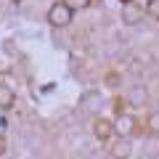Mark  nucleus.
Segmentation results:
<instances>
[{"label":"nucleus","instance_id":"obj_1","mask_svg":"<svg viewBox=\"0 0 159 159\" xmlns=\"http://www.w3.org/2000/svg\"><path fill=\"white\" fill-rule=\"evenodd\" d=\"M48 21L53 24V27H66L69 21H72V8L66 6V3H53L51 11H48Z\"/></svg>","mask_w":159,"mask_h":159},{"label":"nucleus","instance_id":"obj_2","mask_svg":"<svg viewBox=\"0 0 159 159\" xmlns=\"http://www.w3.org/2000/svg\"><path fill=\"white\" fill-rule=\"evenodd\" d=\"M127 98H130V103H135V106H143V103L148 101V90L143 85H133L130 93H127Z\"/></svg>","mask_w":159,"mask_h":159},{"label":"nucleus","instance_id":"obj_3","mask_svg":"<svg viewBox=\"0 0 159 159\" xmlns=\"http://www.w3.org/2000/svg\"><path fill=\"white\" fill-rule=\"evenodd\" d=\"M114 133H117L119 138H127V135L133 133V119L125 117V114H122V117H117V122H114Z\"/></svg>","mask_w":159,"mask_h":159},{"label":"nucleus","instance_id":"obj_4","mask_svg":"<svg viewBox=\"0 0 159 159\" xmlns=\"http://www.w3.org/2000/svg\"><path fill=\"white\" fill-rule=\"evenodd\" d=\"M130 154H133V143H127V141L111 143V157H114V159H127Z\"/></svg>","mask_w":159,"mask_h":159},{"label":"nucleus","instance_id":"obj_5","mask_svg":"<svg viewBox=\"0 0 159 159\" xmlns=\"http://www.w3.org/2000/svg\"><path fill=\"white\" fill-rule=\"evenodd\" d=\"M82 109L85 111H98L101 109V96L98 93H85L82 96Z\"/></svg>","mask_w":159,"mask_h":159},{"label":"nucleus","instance_id":"obj_6","mask_svg":"<svg viewBox=\"0 0 159 159\" xmlns=\"http://www.w3.org/2000/svg\"><path fill=\"white\" fill-rule=\"evenodd\" d=\"M11 103H13V90L6 82H0V109H8Z\"/></svg>","mask_w":159,"mask_h":159},{"label":"nucleus","instance_id":"obj_7","mask_svg":"<svg viewBox=\"0 0 159 159\" xmlns=\"http://www.w3.org/2000/svg\"><path fill=\"white\" fill-rule=\"evenodd\" d=\"M93 130H96V138H98V141H109V135H111V125L103 122V119H98Z\"/></svg>","mask_w":159,"mask_h":159},{"label":"nucleus","instance_id":"obj_8","mask_svg":"<svg viewBox=\"0 0 159 159\" xmlns=\"http://www.w3.org/2000/svg\"><path fill=\"white\" fill-rule=\"evenodd\" d=\"M122 19H125V24H127V27H141V13H138L135 8H125Z\"/></svg>","mask_w":159,"mask_h":159},{"label":"nucleus","instance_id":"obj_9","mask_svg":"<svg viewBox=\"0 0 159 159\" xmlns=\"http://www.w3.org/2000/svg\"><path fill=\"white\" fill-rule=\"evenodd\" d=\"M143 154H146V157H157L159 154V138L157 141H148V146L143 148Z\"/></svg>","mask_w":159,"mask_h":159},{"label":"nucleus","instance_id":"obj_10","mask_svg":"<svg viewBox=\"0 0 159 159\" xmlns=\"http://www.w3.org/2000/svg\"><path fill=\"white\" fill-rule=\"evenodd\" d=\"M146 11L159 21V0H148V3H146Z\"/></svg>","mask_w":159,"mask_h":159},{"label":"nucleus","instance_id":"obj_11","mask_svg":"<svg viewBox=\"0 0 159 159\" xmlns=\"http://www.w3.org/2000/svg\"><path fill=\"white\" fill-rule=\"evenodd\" d=\"M64 3H66L72 11H80V8H88V3H90V0H64Z\"/></svg>","mask_w":159,"mask_h":159},{"label":"nucleus","instance_id":"obj_12","mask_svg":"<svg viewBox=\"0 0 159 159\" xmlns=\"http://www.w3.org/2000/svg\"><path fill=\"white\" fill-rule=\"evenodd\" d=\"M106 85H109V88H117V85H119V77H117V74H109Z\"/></svg>","mask_w":159,"mask_h":159},{"label":"nucleus","instance_id":"obj_13","mask_svg":"<svg viewBox=\"0 0 159 159\" xmlns=\"http://www.w3.org/2000/svg\"><path fill=\"white\" fill-rule=\"evenodd\" d=\"M151 127H154V130H159V111L151 117Z\"/></svg>","mask_w":159,"mask_h":159},{"label":"nucleus","instance_id":"obj_14","mask_svg":"<svg viewBox=\"0 0 159 159\" xmlns=\"http://www.w3.org/2000/svg\"><path fill=\"white\" fill-rule=\"evenodd\" d=\"M0 154H3V141H0Z\"/></svg>","mask_w":159,"mask_h":159}]
</instances>
